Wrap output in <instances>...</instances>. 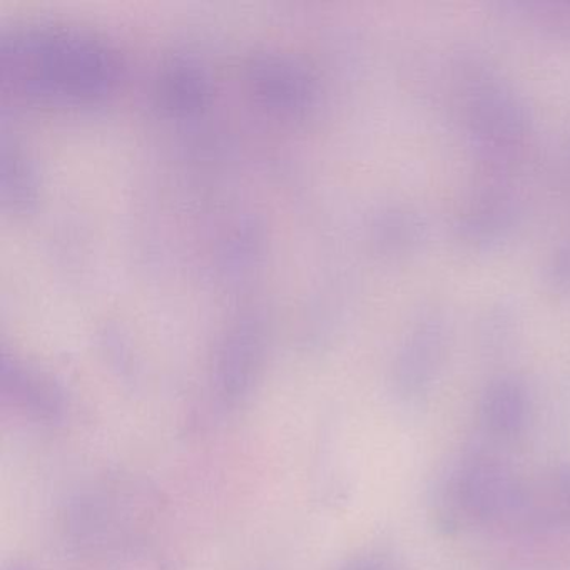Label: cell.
<instances>
[{
    "label": "cell",
    "instance_id": "52a82bcc",
    "mask_svg": "<svg viewBox=\"0 0 570 570\" xmlns=\"http://www.w3.org/2000/svg\"><path fill=\"white\" fill-rule=\"evenodd\" d=\"M543 286L553 296L570 295V239L556 246L543 266Z\"/></svg>",
    "mask_w": 570,
    "mask_h": 570
},
{
    "label": "cell",
    "instance_id": "8992f818",
    "mask_svg": "<svg viewBox=\"0 0 570 570\" xmlns=\"http://www.w3.org/2000/svg\"><path fill=\"white\" fill-rule=\"evenodd\" d=\"M426 239L425 219L416 209L395 206L386 209L375 223V242L390 256L419 253Z\"/></svg>",
    "mask_w": 570,
    "mask_h": 570
},
{
    "label": "cell",
    "instance_id": "6da1fadb",
    "mask_svg": "<svg viewBox=\"0 0 570 570\" xmlns=\"http://www.w3.org/2000/svg\"><path fill=\"white\" fill-rule=\"evenodd\" d=\"M436 502L440 525L453 530L469 522L512 520L525 500L507 465L495 456L475 453L450 473Z\"/></svg>",
    "mask_w": 570,
    "mask_h": 570
},
{
    "label": "cell",
    "instance_id": "ba28073f",
    "mask_svg": "<svg viewBox=\"0 0 570 570\" xmlns=\"http://www.w3.org/2000/svg\"><path fill=\"white\" fill-rule=\"evenodd\" d=\"M556 503L563 519L570 523V463L560 466L556 476Z\"/></svg>",
    "mask_w": 570,
    "mask_h": 570
},
{
    "label": "cell",
    "instance_id": "5b68a950",
    "mask_svg": "<svg viewBox=\"0 0 570 570\" xmlns=\"http://www.w3.org/2000/svg\"><path fill=\"white\" fill-rule=\"evenodd\" d=\"M529 413L525 386L512 376L492 380L480 400L483 425L499 439L519 436L525 430Z\"/></svg>",
    "mask_w": 570,
    "mask_h": 570
},
{
    "label": "cell",
    "instance_id": "9c48e42d",
    "mask_svg": "<svg viewBox=\"0 0 570 570\" xmlns=\"http://www.w3.org/2000/svg\"><path fill=\"white\" fill-rule=\"evenodd\" d=\"M345 570H390L385 563L380 562L375 559H360L355 562L350 563Z\"/></svg>",
    "mask_w": 570,
    "mask_h": 570
},
{
    "label": "cell",
    "instance_id": "3957f363",
    "mask_svg": "<svg viewBox=\"0 0 570 570\" xmlns=\"http://www.w3.org/2000/svg\"><path fill=\"white\" fill-rule=\"evenodd\" d=\"M449 348L445 313L426 308L420 313L395 360L396 390L409 400L425 396L439 379Z\"/></svg>",
    "mask_w": 570,
    "mask_h": 570
},
{
    "label": "cell",
    "instance_id": "277c9868",
    "mask_svg": "<svg viewBox=\"0 0 570 570\" xmlns=\"http://www.w3.org/2000/svg\"><path fill=\"white\" fill-rule=\"evenodd\" d=\"M519 216V202L509 189L485 186L463 203L453 229L463 245L483 252L505 242Z\"/></svg>",
    "mask_w": 570,
    "mask_h": 570
},
{
    "label": "cell",
    "instance_id": "7a4b0ae2",
    "mask_svg": "<svg viewBox=\"0 0 570 570\" xmlns=\"http://www.w3.org/2000/svg\"><path fill=\"white\" fill-rule=\"evenodd\" d=\"M463 116L470 138L489 158H507L532 131V112L507 79L485 68L465 75Z\"/></svg>",
    "mask_w": 570,
    "mask_h": 570
}]
</instances>
